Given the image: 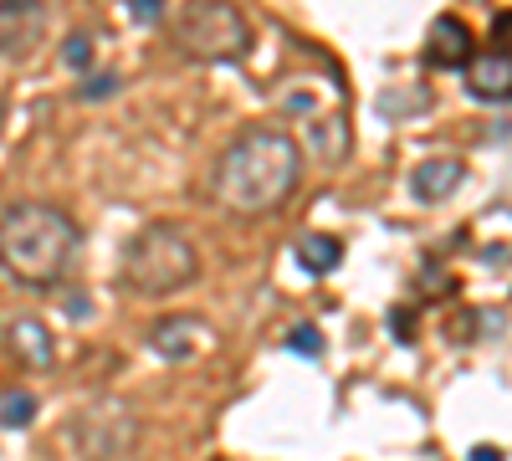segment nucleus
<instances>
[{"instance_id": "ddd939ff", "label": "nucleus", "mask_w": 512, "mask_h": 461, "mask_svg": "<svg viewBox=\"0 0 512 461\" xmlns=\"http://www.w3.org/2000/svg\"><path fill=\"white\" fill-rule=\"evenodd\" d=\"M31 415H36V400L31 395H6V400H0V426L21 431V426H31Z\"/></svg>"}, {"instance_id": "423d86ee", "label": "nucleus", "mask_w": 512, "mask_h": 461, "mask_svg": "<svg viewBox=\"0 0 512 461\" xmlns=\"http://www.w3.org/2000/svg\"><path fill=\"white\" fill-rule=\"evenodd\" d=\"M461 180H466V164L456 154H436V159H420L410 170V195L420 205H441V200H451V190Z\"/></svg>"}, {"instance_id": "2eb2a0df", "label": "nucleus", "mask_w": 512, "mask_h": 461, "mask_svg": "<svg viewBox=\"0 0 512 461\" xmlns=\"http://www.w3.org/2000/svg\"><path fill=\"white\" fill-rule=\"evenodd\" d=\"M287 349H292V354H318V349H323V333H318L313 323H297V328L287 333Z\"/></svg>"}, {"instance_id": "f03ea898", "label": "nucleus", "mask_w": 512, "mask_h": 461, "mask_svg": "<svg viewBox=\"0 0 512 461\" xmlns=\"http://www.w3.org/2000/svg\"><path fill=\"white\" fill-rule=\"evenodd\" d=\"M82 246L77 221L62 205L47 200H16L0 211V272L21 287H57Z\"/></svg>"}, {"instance_id": "dca6fc26", "label": "nucleus", "mask_w": 512, "mask_h": 461, "mask_svg": "<svg viewBox=\"0 0 512 461\" xmlns=\"http://www.w3.org/2000/svg\"><path fill=\"white\" fill-rule=\"evenodd\" d=\"M118 82H123L118 72H98L93 82H82V88H77V98H88V103L93 98H108V93H118Z\"/></svg>"}, {"instance_id": "9d476101", "label": "nucleus", "mask_w": 512, "mask_h": 461, "mask_svg": "<svg viewBox=\"0 0 512 461\" xmlns=\"http://www.w3.org/2000/svg\"><path fill=\"white\" fill-rule=\"evenodd\" d=\"M308 144H313L318 164H344V154H349V123L338 113H313L308 118Z\"/></svg>"}, {"instance_id": "f8f14e48", "label": "nucleus", "mask_w": 512, "mask_h": 461, "mask_svg": "<svg viewBox=\"0 0 512 461\" xmlns=\"http://www.w3.org/2000/svg\"><path fill=\"white\" fill-rule=\"evenodd\" d=\"M292 257H297V267H303L308 277H328L338 262H344V241L338 236H303L292 246Z\"/></svg>"}, {"instance_id": "f3484780", "label": "nucleus", "mask_w": 512, "mask_h": 461, "mask_svg": "<svg viewBox=\"0 0 512 461\" xmlns=\"http://www.w3.org/2000/svg\"><path fill=\"white\" fill-rule=\"evenodd\" d=\"M41 0H0V16H36Z\"/></svg>"}, {"instance_id": "a211bd4d", "label": "nucleus", "mask_w": 512, "mask_h": 461, "mask_svg": "<svg viewBox=\"0 0 512 461\" xmlns=\"http://www.w3.org/2000/svg\"><path fill=\"white\" fill-rule=\"evenodd\" d=\"M390 333H395V339L405 344V339H415V323H405V313L395 308V313H390Z\"/></svg>"}, {"instance_id": "0eeeda50", "label": "nucleus", "mask_w": 512, "mask_h": 461, "mask_svg": "<svg viewBox=\"0 0 512 461\" xmlns=\"http://www.w3.org/2000/svg\"><path fill=\"white\" fill-rule=\"evenodd\" d=\"M472 47H477V41H472V31H466L461 16H436L431 36H425V62H431V67H466L477 57Z\"/></svg>"}, {"instance_id": "20e7f679", "label": "nucleus", "mask_w": 512, "mask_h": 461, "mask_svg": "<svg viewBox=\"0 0 512 461\" xmlns=\"http://www.w3.org/2000/svg\"><path fill=\"white\" fill-rule=\"evenodd\" d=\"M175 47L190 62H241L251 52V26L231 0H190L175 16Z\"/></svg>"}, {"instance_id": "39448f33", "label": "nucleus", "mask_w": 512, "mask_h": 461, "mask_svg": "<svg viewBox=\"0 0 512 461\" xmlns=\"http://www.w3.org/2000/svg\"><path fill=\"white\" fill-rule=\"evenodd\" d=\"M72 436H77V451L88 461H123L139 441V421L123 400H98L72 421Z\"/></svg>"}, {"instance_id": "4468645a", "label": "nucleus", "mask_w": 512, "mask_h": 461, "mask_svg": "<svg viewBox=\"0 0 512 461\" xmlns=\"http://www.w3.org/2000/svg\"><path fill=\"white\" fill-rule=\"evenodd\" d=\"M62 57H67L72 72H88V67H93V36H88V31H72L67 47H62Z\"/></svg>"}, {"instance_id": "9b49d317", "label": "nucleus", "mask_w": 512, "mask_h": 461, "mask_svg": "<svg viewBox=\"0 0 512 461\" xmlns=\"http://www.w3.org/2000/svg\"><path fill=\"white\" fill-rule=\"evenodd\" d=\"M149 344H154L164 359L185 364V359L195 354V344H200V318H164V323L149 333Z\"/></svg>"}, {"instance_id": "6ab92c4d", "label": "nucleus", "mask_w": 512, "mask_h": 461, "mask_svg": "<svg viewBox=\"0 0 512 461\" xmlns=\"http://www.w3.org/2000/svg\"><path fill=\"white\" fill-rule=\"evenodd\" d=\"M128 6H134V16H139V21H154V16L164 11V0H128Z\"/></svg>"}, {"instance_id": "f257e3e1", "label": "nucleus", "mask_w": 512, "mask_h": 461, "mask_svg": "<svg viewBox=\"0 0 512 461\" xmlns=\"http://www.w3.org/2000/svg\"><path fill=\"white\" fill-rule=\"evenodd\" d=\"M303 185V144L287 129L272 123H251L241 129L226 154L216 159V175H210V200L221 205L226 216L241 221H262L277 216L282 205Z\"/></svg>"}, {"instance_id": "6e6552de", "label": "nucleus", "mask_w": 512, "mask_h": 461, "mask_svg": "<svg viewBox=\"0 0 512 461\" xmlns=\"http://www.w3.org/2000/svg\"><path fill=\"white\" fill-rule=\"evenodd\" d=\"M466 93L482 103H507L512 98V57L507 52H487L466 62Z\"/></svg>"}, {"instance_id": "1a4fd4ad", "label": "nucleus", "mask_w": 512, "mask_h": 461, "mask_svg": "<svg viewBox=\"0 0 512 461\" xmlns=\"http://www.w3.org/2000/svg\"><path fill=\"white\" fill-rule=\"evenodd\" d=\"M6 344H11V354H16L26 369H36V374H47L52 359H57V344H52V333H47V323H41V318H16V323L6 328Z\"/></svg>"}, {"instance_id": "7ed1b4c3", "label": "nucleus", "mask_w": 512, "mask_h": 461, "mask_svg": "<svg viewBox=\"0 0 512 461\" xmlns=\"http://www.w3.org/2000/svg\"><path fill=\"white\" fill-rule=\"evenodd\" d=\"M195 277H200V251L190 231L175 221H154L134 231L118 257V282L134 298H169V292H185Z\"/></svg>"}, {"instance_id": "aec40b11", "label": "nucleus", "mask_w": 512, "mask_h": 461, "mask_svg": "<svg viewBox=\"0 0 512 461\" xmlns=\"http://www.w3.org/2000/svg\"><path fill=\"white\" fill-rule=\"evenodd\" d=\"M472 461H502V451H497V446H477Z\"/></svg>"}]
</instances>
